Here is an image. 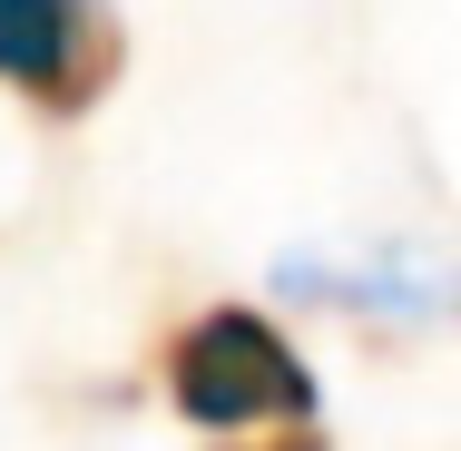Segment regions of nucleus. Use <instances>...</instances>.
<instances>
[{"mask_svg":"<svg viewBox=\"0 0 461 451\" xmlns=\"http://www.w3.org/2000/svg\"><path fill=\"white\" fill-rule=\"evenodd\" d=\"M304 294H324V304H354V314H412V324H432V314H452L461 284L432 266H373V275H324V266H294Z\"/></svg>","mask_w":461,"mask_h":451,"instance_id":"obj_3","label":"nucleus"},{"mask_svg":"<svg viewBox=\"0 0 461 451\" xmlns=\"http://www.w3.org/2000/svg\"><path fill=\"white\" fill-rule=\"evenodd\" d=\"M128 69V30L98 0H0V89L40 118H89Z\"/></svg>","mask_w":461,"mask_h":451,"instance_id":"obj_2","label":"nucleus"},{"mask_svg":"<svg viewBox=\"0 0 461 451\" xmlns=\"http://www.w3.org/2000/svg\"><path fill=\"white\" fill-rule=\"evenodd\" d=\"M167 402L186 432H276V422H314V373L256 304H206L167 334Z\"/></svg>","mask_w":461,"mask_h":451,"instance_id":"obj_1","label":"nucleus"},{"mask_svg":"<svg viewBox=\"0 0 461 451\" xmlns=\"http://www.w3.org/2000/svg\"><path fill=\"white\" fill-rule=\"evenodd\" d=\"M216 451H334L314 422H276V432H256V442H216Z\"/></svg>","mask_w":461,"mask_h":451,"instance_id":"obj_4","label":"nucleus"}]
</instances>
